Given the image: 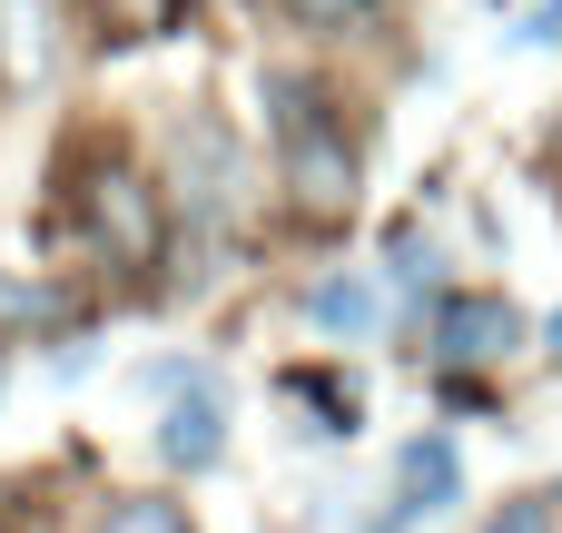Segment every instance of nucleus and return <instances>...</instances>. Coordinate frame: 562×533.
Here are the masks:
<instances>
[{
	"label": "nucleus",
	"instance_id": "f257e3e1",
	"mask_svg": "<svg viewBox=\"0 0 562 533\" xmlns=\"http://www.w3.org/2000/svg\"><path fill=\"white\" fill-rule=\"evenodd\" d=\"M267 99H277V158H286V188H296V208H316V218H346L356 208V138L336 129V109L316 99V89H296L286 69H267Z\"/></svg>",
	"mask_w": 562,
	"mask_h": 533
},
{
	"label": "nucleus",
	"instance_id": "f03ea898",
	"mask_svg": "<svg viewBox=\"0 0 562 533\" xmlns=\"http://www.w3.org/2000/svg\"><path fill=\"white\" fill-rule=\"evenodd\" d=\"M79 218H89V237H99L119 267H148V257H158V237H168V218H158V188H148L128 158H109V168L79 188Z\"/></svg>",
	"mask_w": 562,
	"mask_h": 533
},
{
	"label": "nucleus",
	"instance_id": "7ed1b4c3",
	"mask_svg": "<svg viewBox=\"0 0 562 533\" xmlns=\"http://www.w3.org/2000/svg\"><path fill=\"white\" fill-rule=\"evenodd\" d=\"M445 504H464V455H454V435H405V445H395V504L366 533H405V524H425V514H445Z\"/></svg>",
	"mask_w": 562,
	"mask_h": 533
},
{
	"label": "nucleus",
	"instance_id": "20e7f679",
	"mask_svg": "<svg viewBox=\"0 0 562 533\" xmlns=\"http://www.w3.org/2000/svg\"><path fill=\"white\" fill-rule=\"evenodd\" d=\"M435 346H445V366H504L524 346V317L504 297H454L445 326H435Z\"/></svg>",
	"mask_w": 562,
	"mask_h": 533
},
{
	"label": "nucleus",
	"instance_id": "39448f33",
	"mask_svg": "<svg viewBox=\"0 0 562 533\" xmlns=\"http://www.w3.org/2000/svg\"><path fill=\"white\" fill-rule=\"evenodd\" d=\"M158 455H168V475H207V465L227 455V406H217L207 386H188V396L168 406V425H158Z\"/></svg>",
	"mask_w": 562,
	"mask_h": 533
},
{
	"label": "nucleus",
	"instance_id": "423d86ee",
	"mask_svg": "<svg viewBox=\"0 0 562 533\" xmlns=\"http://www.w3.org/2000/svg\"><path fill=\"white\" fill-rule=\"evenodd\" d=\"M178 158H188V198H198V208H227V198H237V148H227L207 119H178Z\"/></svg>",
	"mask_w": 562,
	"mask_h": 533
},
{
	"label": "nucleus",
	"instance_id": "0eeeda50",
	"mask_svg": "<svg viewBox=\"0 0 562 533\" xmlns=\"http://www.w3.org/2000/svg\"><path fill=\"white\" fill-rule=\"evenodd\" d=\"M306 326L366 336V326H375V287H366V277H316V287H306Z\"/></svg>",
	"mask_w": 562,
	"mask_h": 533
},
{
	"label": "nucleus",
	"instance_id": "6e6552de",
	"mask_svg": "<svg viewBox=\"0 0 562 533\" xmlns=\"http://www.w3.org/2000/svg\"><path fill=\"white\" fill-rule=\"evenodd\" d=\"M89 20H99L109 40H168V30L188 20V0H89Z\"/></svg>",
	"mask_w": 562,
	"mask_h": 533
},
{
	"label": "nucleus",
	"instance_id": "1a4fd4ad",
	"mask_svg": "<svg viewBox=\"0 0 562 533\" xmlns=\"http://www.w3.org/2000/svg\"><path fill=\"white\" fill-rule=\"evenodd\" d=\"M99 533H198V524H188L168 495H128V504H109V514H99Z\"/></svg>",
	"mask_w": 562,
	"mask_h": 533
},
{
	"label": "nucleus",
	"instance_id": "9d476101",
	"mask_svg": "<svg viewBox=\"0 0 562 533\" xmlns=\"http://www.w3.org/2000/svg\"><path fill=\"white\" fill-rule=\"evenodd\" d=\"M494 533H553V504H543V495H524L514 514H494Z\"/></svg>",
	"mask_w": 562,
	"mask_h": 533
},
{
	"label": "nucleus",
	"instance_id": "9b49d317",
	"mask_svg": "<svg viewBox=\"0 0 562 533\" xmlns=\"http://www.w3.org/2000/svg\"><path fill=\"white\" fill-rule=\"evenodd\" d=\"M286 10H306V20H326V30H346V20H366V0H286Z\"/></svg>",
	"mask_w": 562,
	"mask_h": 533
},
{
	"label": "nucleus",
	"instance_id": "f8f14e48",
	"mask_svg": "<svg viewBox=\"0 0 562 533\" xmlns=\"http://www.w3.org/2000/svg\"><path fill=\"white\" fill-rule=\"evenodd\" d=\"M514 40H562V0H543V10H533V20H524Z\"/></svg>",
	"mask_w": 562,
	"mask_h": 533
},
{
	"label": "nucleus",
	"instance_id": "ddd939ff",
	"mask_svg": "<svg viewBox=\"0 0 562 533\" xmlns=\"http://www.w3.org/2000/svg\"><path fill=\"white\" fill-rule=\"evenodd\" d=\"M543 346H553V356H562V307H553V317H543Z\"/></svg>",
	"mask_w": 562,
	"mask_h": 533
}]
</instances>
